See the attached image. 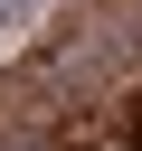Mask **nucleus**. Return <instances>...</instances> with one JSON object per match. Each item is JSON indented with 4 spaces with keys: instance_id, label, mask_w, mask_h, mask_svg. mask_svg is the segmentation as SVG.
Here are the masks:
<instances>
[{
    "instance_id": "nucleus-1",
    "label": "nucleus",
    "mask_w": 142,
    "mask_h": 151,
    "mask_svg": "<svg viewBox=\"0 0 142 151\" xmlns=\"http://www.w3.org/2000/svg\"><path fill=\"white\" fill-rule=\"evenodd\" d=\"M47 9H57V0H0V28H9V47H19V38L47 19Z\"/></svg>"
}]
</instances>
